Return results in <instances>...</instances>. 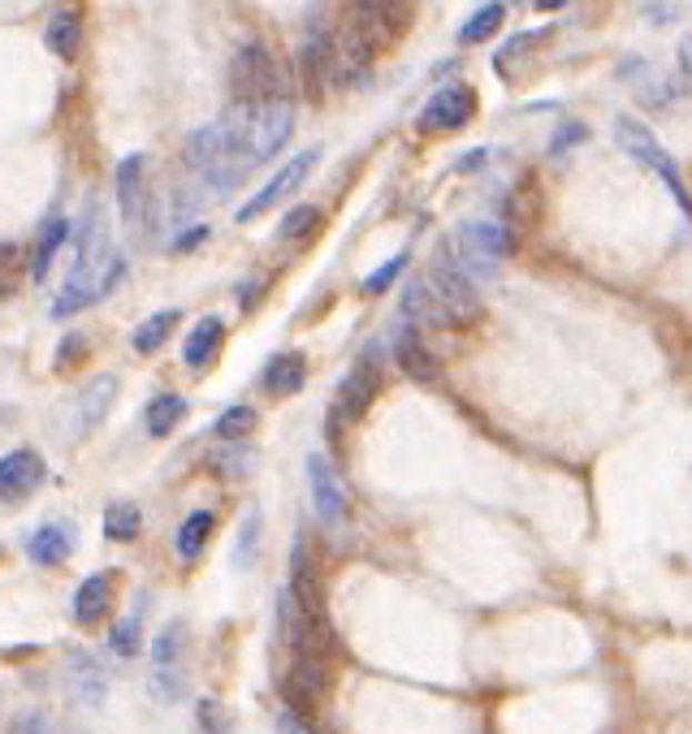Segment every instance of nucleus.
<instances>
[{"label": "nucleus", "instance_id": "1", "mask_svg": "<svg viewBox=\"0 0 692 734\" xmlns=\"http://www.w3.org/2000/svg\"><path fill=\"white\" fill-rule=\"evenodd\" d=\"M74 233H79V255H74V269H70L66 290L57 294V308H52L57 320H66V315H74V311L109 299L126 272L122 251L109 242V230H104L96 203L87 208V217H82V225Z\"/></svg>", "mask_w": 692, "mask_h": 734}, {"label": "nucleus", "instance_id": "2", "mask_svg": "<svg viewBox=\"0 0 692 734\" xmlns=\"http://www.w3.org/2000/svg\"><path fill=\"white\" fill-rule=\"evenodd\" d=\"M447 247L454 255V264L463 269V276L477 285V281H493L498 276L507 251L515 247V238H511V230L502 221H468L454 238H447Z\"/></svg>", "mask_w": 692, "mask_h": 734}, {"label": "nucleus", "instance_id": "3", "mask_svg": "<svg viewBox=\"0 0 692 734\" xmlns=\"http://www.w3.org/2000/svg\"><path fill=\"white\" fill-rule=\"evenodd\" d=\"M290 95V82L285 70L260 48V43H247L234 52L230 61V104H243V109H260L269 100H282Z\"/></svg>", "mask_w": 692, "mask_h": 734}, {"label": "nucleus", "instance_id": "4", "mask_svg": "<svg viewBox=\"0 0 692 734\" xmlns=\"http://www.w3.org/2000/svg\"><path fill=\"white\" fill-rule=\"evenodd\" d=\"M187 155H191V164H195V173L204 178V187L212 191H234L239 182H243L247 173H251V164H247V155L217 130V121L204 125V130H195L191 134V143H187Z\"/></svg>", "mask_w": 692, "mask_h": 734}, {"label": "nucleus", "instance_id": "5", "mask_svg": "<svg viewBox=\"0 0 692 734\" xmlns=\"http://www.w3.org/2000/svg\"><path fill=\"white\" fill-rule=\"evenodd\" d=\"M143 169H148L143 152L122 155V164H118V212H122L126 233H130L139 247L152 242V233H157V217H152V199H148Z\"/></svg>", "mask_w": 692, "mask_h": 734}, {"label": "nucleus", "instance_id": "6", "mask_svg": "<svg viewBox=\"0 0 692 734\" xmlns=\"http://www.w3.org/2000/svg\"><path fill=\"white\" fill-rule=\"evenodd\" d=\"M424 281H429V290L438 294V303L450 311V320H454V324H463V320H477V315H481V294H477V285L463 276V269L454 264V255H450L447 242L433 251Z\"/></svg>", "mask_w": 692, "mask_h": 734}, {"label": "nucleus", "instance_id": "7", "mask_svg": "<svg viewBox=\"0 0 692 734\" xmlns=\"http://www.w3.org/2000/svg\"><path fill=\"white\" fill-rule=\"evenodd\" d=\"M290 130H294V100H269L260 109H247V143H251V160L264 164L282 152L290 143Z\"/></svg>", "mask_w": 692, "mask_h": 734}, {"label": "nucleus", "instance_id": "8", "mask_svg": "<svg viewBox=\"0 0 692 734\" xmlns=\"http://www.w3.org/2000/svg\"><path fill=\"white\" fill-rule=\"evenodd\" d=\"M317 164H321V148H308V152H299L294 160H285L282 169H278V173H273V178H269V182H264V187H260V191L251 194L243 208L234 212V221H239V225H247V221L264 217L269 208H278L282 199H290V194H294L299 187H303V182H308V173H312Z\"/></svg>", "mask_w": 692, "mask_h": 734}, {"label": "nucleus", "instance_id": "9", "mask_svg": "<svg viewBox=\"0 0 692 734\" xmlns=\"http://www.w3.org/2000/svg\"><path fill=\"white\" fill-rule=\"evenodd\" d=\"M614 139H619V148H623L628 155H636L641 164H650L653 173H658V178L671 187L675 203L689 212V194H684V182H680V169H675V160H671V155L658 148V139H653L650 130L641 125V121H632V117H619V121H614Z\"/></svg>", "mask_w": 692, "mask_h": 734}, {"label": "nucleus", "instance_id": "10", "mask_svg": "<svg viewBox=\"0 0 692 734\" xmlns=\"http://www.w3.org/2000/svg\"><path fill=\"white\" fill-rule=\"evenodd\" d=\"M372 57H377V48L368 43L364 31L351 18L338 27V36H329V78L338 87H360V82H368Z\"/></svg>", "mask_w": 692, "mask_h": 734}, {"label": "nucleus", "instance_id": "11", "mask_svg": "<svg viewBox=\"0 0 692 734\" xmlns=\"http://www.w3.org/2000/svg\"><path fill=\"white\" fill-rule=\"evenodd\" d=\"M472 117H477V91H472L468 82H450V87H442V91L420 109L415 125H420V134H454V130H463Z\"/></svg>", "mask_w": 692, "mask_h": 734}, {"label": "nucleus", "instance_id": "12", "mask_svg": "<svg viewBox=\"0 0 692 734\" xmlns=\"http://www.w3.org/2000/svg\"><path fill=\"white\" fill-rule=\"evenodd\" d=\"M308 489H312V505L321 523H342L347 519V489L338 480V471L325 454H308Z\"/></svg>", "mask_w": 692, "mask_h": 734}, {"label": "nucleus", "instance_id": "13", "mask_svg": "<svg viewBox=\"0 0 692 734\" xmlns=\"http://www.w3.org/2000/svg\"><path fill=\"white\" fill-rule=\"evenodd\" d=\"M285 592L294 596V605L308 619L321 622V610H325V601H321V571H317V557H312V549L303 541H294V549H290V587Z\"/></svg>", "mask_w": 692, "mask_h": 734}, {"label": "nucleus", "instance_id": "14", "mask_svg": "<svg viewBox=\"0 0 692 734\" xmlns=\"http://www.w3.org/2000/svg\"><path fill=\"white\" fill-rule=\"evenodd\" d=\"M377 393H381V368H377V359L368 354V359H360V363L351 368V376L342 381L333 411H338L342 420H360L368 406L377 402Z\"/></svg>", "mask_w": 692, "mask_h": 734}, {"label": "nucleus", "instance_id": "15", "mask_svg": "<svg viewBox=\"0 0 692 734\" xmlns=\"http://www.w3.org/2000/svg\"><path fill=\"white\" fill-rule=\"evenodd\" d=\"M43 484V459L36 450H13L0 459V502H22Z\"/></svg>", "mask_w": 692, "mask_h": 734}, {"label": "nucleus", "instance_id": "16", "mask_svg": "<svg viewBox=\"0 0 692 734\" xmlns=\"http://www.w3.org/2000/svg\"><path fill=\"white\" fill-rule=\"evenodd\" d=\"M118 389H122L118 376H96V381H87L79 393V402H74V415H70V432H74V436H87L91 428L109 415V406L118 402Z\"/></svg>", "mask_w": 692, "mask_h": 734}, {"label": "nucleus", "instance_id": "17", "mask_svg": "<svg viewBox=\"0 0 692 734\" xmlns=\"http://www.w3.org/2000/svg\"><path fill=\"white\" fill-rule=\"evenodd\" d=\"M403 315L411 320L415 333H420V329H454L450 311L438 303V294L429 290L424 276H411L408 285H403Z\"/></svg>", "mask_w": 692, "mask_h": 734}, {"label": "nucleus", "instance_id": "18", "mask_svg": "<svg viewBox=\"0 0 692 734\" xmlns=\"http://www.w3.org/2000/svg\"><path fill=\"white\" fill-rule=\"evenodd\" d=\"M260 385H264V393H273V398L299 393V389L308 385V359H303V350H282V354H273V359L264 363V372H260Z\"/></svg>", "mask_w": 692, "mask_h": 734}, {"label": "nucleus", "instance_id": "19", "mask_svg": "<svg viewBox=\"0 0 692 734\" xmlns=\"http://www.w3.org/2000/svg\"><path fill=\"white\" fill-rule=\"evenodd\" d=\"M394 363L403 368V376L408 381H420V385H429V381H438V359H433V350L420 342V333L415 329H403L399 338H394Z\"/></svg>", "mask_w": 692, "mask_h": 734}, {"label": "nucleus", "instance_id": "20", "mask_svg": "<svg viewBox=\"0 0 692 734\" xmlns=\"http://www.w3.org/2000/svg\"><path fill=\"white\" fill-rule=\"evenodd\" d=\"M299 74H303V91L312 100L325 95L329 82V31H308L303 48H299Z\"/></svg>", "mask_w": 692, "mask_h": 734}, {"label": "nucleus", "instance_id": "21", "mask_svg": "<svg viewBox=\"0 0 692 734\" xmlns=\"http://www.w3.org/2000/svg\"><path fill=\"white\" fill-rule=\"evenodd\" d=\"M285 692H290V713H299V708H308V704H317L321 692H325V670H321V661L317 657H294V670H290V678H285Z\"/></svg>", "mask_w": 692, "mask_h": 734}, {"label": "nucleus", "instance_id": "22", "mask_svg": "<svg viewBox=\"0 0 692 734\" xmlns=\"http://www.w3.org/2000/svg\"><path fill=\"white\" fill-rule=\"evenodd\" d=\"M221 338H225V324H221V315H204L191 333H187V342H182V359H187V368H208L212 359H217V350H221Z\"/></svg>", "mask_w": 692, "mask_h": 734}, {"label": "nucleus", "instance_id": "23", "mask_svg": "<svg viewBox=\"0 0 692 734\" xmlns=\"http://www.w3.org/2000/svg\"><path fill=\"white\" fill-rule=\"evenodd\" d=\"M66 670H70L74 696H79L82 704H100V700H104V692H109V678H104V670L91 661V653L74 648V653H70V661H66Z\"/></svg>", "mask_w": 692, "mask_h": 734}, {"label": "nucleus", "instance_id": "24", "mask_svg": "<svg viewBox=\"0 0 692 734\" xmlns=\"http://www.w3.org/2000/svg\"><path fill=\"white\" fill-rule=\"evenodd\" d=\"M70 527H61V523H43L40 532L27 541V557L36 562V566H61L66 557H70Z\"/></svg>", "mask_w": 692, "mask_h": 734}, {"label": "nucleus", "instance_id": "25", "mask_svg": "<svg viewBox=\"0 0 692 734\" xmlns=\"http://www.w3.org/2000/svg\"><path fill=\"white\" fill-rule=\"evenodd\" d=\"M66 238H70V221H66V217H48V221L40 225L36 251H31V276H36V281L48 276L52 260H57V251L66 247Z\"/></svg>", "mask_w": 692, "mask_h": 734}, {"label": "nucleus", "instance_id": "26", "mask_svg": "<svg viewBox=\"0 0 692 734\" xmlns=\"http://www.w3.org/2000/svg\"><path fill=\"white\" fill-rule=\"evenodd\" d=\"M48 48L61 57V61H74L79 57V39H82V27H79V13L74 9H57L52 18H48Z\"/></svg>", "mask_w": 692, "mask_h": 734}, {"label": "nucleus", "instance_id": "27", "mask_svg": "<svg viewBox=\"0 0 692 734\" xmlns=\"http://www.w3.org/2000/svg\"><path fill=\"white\" fill-rule=\"evenodd\" d=\"M109 596H113V580L109 575H87L74 592V619L79 622H100L109 610Z\"/></svg>", "mask_w": 692, "mask_h": 734}, {"label": "nucleus", "instance_id": "28", "mask_svg": "<svg viewBox=\"0 0 692 734\" xmlns=\"http://www.w3.org/2000/svg\"><path fill=\"white\" fill-rule=\"evenodd\" d=\"M182 415H187V398H178V393H157V398L143 406V428H148L152 436H169L173 428L182 424Z\"/></svg>", "mask_w": 692, "mask_h": 734}, {"label": "nucleus", "instance_id": "29", "mask_svg": "<svg viewBox=\"0 0 692 734\" xmlns=\"http://www.w3.org/2000/svg\"><path fill=\"white\" fill-rule=\"evenodd\" d=\"M178 320H182V308H164L157 315H148L139 329H134V338H130V346L139 350V354H152V350H161L169 342V333L178 329Z\"/></svg>", "mask_w": 692, "mask_h": 734}, {"label": "nucleus", "instance_id": "30", "mask_svg": "<svg viewBox=\"0 0 692 734\" xmlns=\"http://www.w3.org/2000/svg\"><path fill=\"white\" fill-rule=\"evenodd\" d=\"M187 657V622H169L152 640V670H178Z\"/></svg>", "mask_w": 692, "mask_h": 734}, {"label": "nucleus", "instance_id": "31", "mask_svg": "<svg viewBox=\"0 0 692 734\" xmlns=\"http://www.w3.org/2000/svg\"><path fill=\"white\" fill-rule=\"evenodd\" d=\"M208 466H212L221 480H243L247 471H255V450H247V441L221 445V450L208 454Z\"/></svg>", "mask_w": 692, "mask_h": 734}, {"label": "nucleus", "instance_id": "32", "mask_svg": "<svg viewBox=\"0 0 692 734\" xmlns=\"http://www.w3.org/2000/svg\"><path fill=\"white\" fill-rule=\"evenodd\" d=\"M212 523H217V514H212V510H195V514L178 527V553H182L187 562H195V557L204 553L208 536H212Z\"/></svg>", "mask_w": 692, "mask_h": 734}, {"label": "nucleus", "instance_id": "33", "mask_svg": "<svg viewBox=\"0 0 692 734\" xmlns=\"http://www.w3.org/2000/svg\"><path fill=\"white\" fill-rule=\"evenodd\" d=\"M143 532V510L134 502H113L104 510V536L109 541H134Z\"/></svg>", "mask_w": 692, "mask_h": 734}, {"label": "nucleus", "instance_id": "34", "mask_svg": "<svg viewBox=\"0 0 692 734\" xmlns=\"http://www.w3.org/2000/svg\"><path fill=\"white\" fill-rule=\"evenodd\" d=\"M502 18H507V4H481V9H477L468 22H463V31H459V43H485L489 36H498Z\"/></svg>", "mask_w": 692, "mask_h": 734}, {"label": "nucleus", "instance_id": "35", "mask_svg": "<svg viewBox=\"0 0 692 734\" xmlns=\"http://www.w3.org/2000/svg\"><path fill=\"white\" fill-rule=\"evenodd\" d=\"M251 428H255V411H251V406H230V411L212 424V432H217V441L234 445V441H247V436H251Z\"/></svg>", "mask_w": 692, "mask_h": 734}, {"label": "nucleus", "instance_id": "36", "mask_svg": "<svg viewBox=\"0 0 692 734\" xmlns=\"http://www.w3.org/2000/svg\"><path fill=\"white\" fill-rule=\"evenodd\" d=\"M109 648H113L118 657H126V661L143 653V648H139V614H126V619L118 622L113 631H109Z\"/></svg>", "mask_w": 692, "mask_h": 734}, {"label": "nucleus", "instance_id": "37", "mask_svg": "<svg viewBox=\"0 0 692 734\" xmlns=\"http://www.w3.org/2000/svg\"><path fill=\"white\" fill-rule=\"evenodd\" d=\"M195 717H200V731H204V734H234L230 708H225L221 700L204 696V700H200V708H195Z\"/></svg>", "mask_w": 692, "mask_h": 734}, {"label": "nucleus", "instance_id": "38", "mask_svg": "<svg viewBox=\"0 0 692 734\" xmlns=\"http://www.w3.org/2000/svg\"><path fill=\"white\" fill-rule=\"evenodd\" d=\"M408 264H411V255H408V251H399V255H390V260H385L381 269H377V272H368V276H364V294H381V290H390V285L399 281V272L408 269Z\"/></svg>", "mask_w": 692, "mask_h": 734}, {"label": "nucleus", "instance_id": "39", "mask_svg": "<svg viewBox=\"0 0 692 734\" xmlns=\"http://www.w3.org/2000/svg\"><path fill=\"white\" fill-rule=\"evenodd\" d=\"M554 36V27H536V31H529V36L511 39L502 52H498V74H507V66H511V57H529L536 43H545V39Z\"/></svg>", "mask_w": 692, "mask_h": 734}, {"label": "nucleus", "instance_id": "40", "mask_svg": "<svg viewBox=\"0 0 692 734\" xmlns=\"http://www.w3.org/2000/svg\"><path fill=\"white\" fill-rule=\"evenodd\" d=\"M255 544H260V510L251 505L243 519V527H239V553H234V566H247L251 557H255Z\"/></svg>", "mask_w": 692, "mask_h": 734}, {"label": "nucleus", "instance_id": "41", "mask_svg": "<svg viewBox=\"0 0 692 734\" xmlns=\"http://www.w3.org/2000/svg\"><path fill=\"white\" fill-rule=\"evenodd\" d=\"M312 225H317V208H290L278 225V238H303Z\"/></svg>", "mask_w": 692, "mask_h": 734}, {"label": "nucleus", "instance_id": "42", "mask_svg": "<svg viewBox=\"0 0 692 734\" xmlns=\"http://www.w3.org/2000/svg\"><path fill=\"white\" fill-rule=\"evenodd\" d=\"M584 134H589V130H584L580 121H563V125L554 130V139H550V155H563V152H568V148H575V143H584Z\"/></svg>", "mask_w": 692, "mask_h": 734}, {"label": "nucleus", "instance_id": "43", "mask_svg": "<svg viewBox=\"0 0 692 734\" xmlns=\"http://www.w3.org/2000/svg\"><path fill=\"white\" fill-rule=\"evenodd\" d=\"M87 354V338H79V333H70V338H61V350H57V372H66L74 359H82Z\"/></svg>", "mask_w": 692, "mask_h": 734}, {"label": "nucleus", "instance_id": "44", "mask_svg": "<svg viewBox=\"0 0 692 734\" xmlns=\"http://www.w3.org/2000/svg\"><path fill=\"white\" fill-rule=\"evenodd\" d=\"M204 238H208V225H191V230H182L173 242H169V251H178V255H182V251H195Z\"/></svg>", "mask_w": 692, "mask_h": 734}, {"label": "nucleus", "instance_id": "45", "mask_svg": "<svg viewBox=\"0 0 692 734\" xmlns=\"http://www.w3.org/2000/svg\"><path fill=\"white\" fill-rule=\"evenodd\" d=\"M9 734H48V722H43V713L27 708V713H18V722H13Z\"/></svg>", "mask_w": 692, "mask_h": 734}, {"label": "nucleus", "instance_id": "46", "mask_svg": "<svg viewBox=\"0 0 692 734\" xmlns=\"http://www.w3.org/2000/svg\"><path fill=\"white\" fill-rule=\"evenodd\" d=\"M13 260H18V251H13L9 242H0V294H9V290H13V281H9V269H13Z\"/></svg>", "mask_w": 692, "mask_h": 734}, {"label": "nucleus", "instance_id": "47", "mask_svg": "<svg viewBox=\"0 0 692 734\" xmlns=\"http://www.w3.org/2000/svg\"><path fill=\"white\" fill-rule=\"evenodd\" d=\"M273 726H278V734H312L308 726H303V717H299V713H290V708L278 713V722H273Z\"/></svg>", "mask_w": 692, "mask_h": 734}, {"label": "nucleus", "instance_id": "48", "mask_svg": "<svg viewBox=\"0 0 692 734\" xmlns=\"http://www.w3.org/2000/svg\"><path fill=\"white\" fill-rule=\"evenodd\" d=\"M260 294H264V276H255L251 285H239V303H243V311L255 308V303H260Z\"/></svg>", "mask_w": 692, "mask_h": 734}, {"label": "nucleus", "instance_id": "49", "mask_svg": "<svg viewBox=\"0 0 692 734\" xmlns=\"http://www.w3.org/2000/svg\"><path fill=\"white\" fill-rule=\"evenodd\" d=\"M481 160H489V152H485V148H477V152L459 155V160H454V173H472V169H477V164H481Z\"/></svg>", "mask_w": 692, "mask_h": 734}, {"label": "nucleus", "instance_id": "50", "mask_svg": "<svg viewBox=\"0 0 692 734\" xmlns=\"http://www.w3.org/2000/svg\"><path fill=\"white\" fill-rule=\"evenodd\" d=\"M680 13H684L680 4H666V9H658V4H650V9H645V18H650V22H675Z\"/></svg>", "mask_w": 692, "mask_h": 734}]
</instances>
